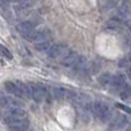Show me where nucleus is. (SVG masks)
Returning <instances> with one entry per match:
<instances>
[{
    "label": "nucleus",
    "instance_id": "nucleus-12",
    "mask_svg": "<svg viewBox=\"0 0 131 131\" xmlns=\"http://www.w3.org/2000/svg\"><path fill=\"white\" fill-rule=\"evenodd\" d=\"M112 86L116 90L122 91L125 88V77L122 74H117L113 76V82H112Z\"/></svg>",
    "mask_w": 131,
    "mask_h": 131
},
{
    "label": "nucleus",
    "instance_id": "nucleus-13",
    "mask_svg": "<svg viewBox=\"0 0 131 131\" xmlns=\"http://www.w3.org/2000/svg\"><path fill=\"white\" fill-rule=\"evenodd\" d=\"M53 45V41L52 39H46V40H43V41H39V43H36L35 44V50L38 51V52H46L48 51Z\"/></svg>",
    "mask_w": 131,
    "mask_h": 131
},
{
    "label": "nucleus",
    "instance_id": "nucleus-8",
    "mask_svg": "<svg viewBox=\"0 0 131 131\" xmlns=\"http://www.w3.org/2000/svg\"><path fill=\"white\" fill-rule=\"evenodd\" d=\"M79 54L77 52H75V51H70V52H68L67 54L63 57V59H62L61 63L64 66V67H74V64L76 63L77 59H78Z\"/></svg>",
    "mask_w": 131,
    "mask_h": 131
},
{
    "label": "nucleus",
    "instance_id": "nucleus-16",
    "mask_svg": "<svg viewBox=\"0 0 131 131\" xmlns=\"http://www.w3.org/2000/svg\"><path fill=\"white\" fill-rule=\"evenodd\" d=\"M99 82H100V84H101L102 86L108 88L109 85H112V82H113V76H112L111 74H108V72H105V74H102L101 76L99 77Z\"/></svg>",
    "mask_w": 131,
    "mask_h": 131
},
{
    "label": "nucleus",
    "instance_id": "nucleus-22",
    "mask_svg": "<svg viewBox=\"0 0 131 131\" xmlns=\"http://www.w3.org/2000/svg\"><path fill=\"white\" fill-rule=\"evenodd\" d=\"M0 106L1 107L8 106V98L7 97H0Z\"/></svg>",
    "mask_w": 131,
    "mask_h": 131
},
{
    "label": "nucleus",
    "instance_id": "nucleus-10",
    "mask_svg": "<svg viewBox=\"0 0 131 131\" xmlns=\"http://www.w3.org/2000/svg\"><path fill=\"white\" fill-rule=\"evenodd\" d=\"M9 131H27L29 129V120H21L16 122H12L8 124Z\"/></svg>",
    "mask_w": 131,
    "mask_h": 131
},
{
    "label": "nucleus",
    "instance_id": "nucleus-3",
    "mask_svg": "<svg viewBox=\"0 0 131 131\" xmlns=\"http://www.w3.org/2000/svg\"><path fill=\"white\" fill-rule=\"evenodd\" d=\"M25 39L30 41H35V43H39V41L46 40V39L51 38V31L48 29H43V30H34L30 34L24 35Z\"/></svg>",
    "mask_w": 131,
    "mask_h": 131
},
{
    "label": "nucleus",
    "instance_id": "nucleus-2",
    "mask_svg": "<svg viewBox=\"0 0 131 131\" xmlns=\"http://www.w3.org/2000/svg\"><path fill=\"white\" fill-rule=\"evenodd\" d=\"M92 111L98 117H100L104 122H106L109 117H111V111H109L108 106H107L105 102L101 101H95L92 105Z\"/></svg>",
    "mask_w": 131,
    "mask_h": 131
},
{
    "label": "nucleus",
    "instance_id": "nucleus-14",
    "mask_svg": "<svg viewBox=\"0 0 131 131\" xmlns=\"http://www.w3.org/2000/svg\"><path fill=\"white\" fill-rule=\"evenodd\" d=\"M86 66H88V60H86V58L83 57V55H79L76 63L74 64L72 68H74L76 71H84V70L86 69Z\"/></svg>",
    "mask_w": 131,
    "mask_h": 131
},
{
    "label": "nucleus",
    "instance_id": "nucleus-9",
    "mask_svg": "<svg viewBox=\"0 0 131 131\" xmlns=\"http://www.w3.org/2000/svg\"><path fill=\"white\" fill-rule=\"evenodd\" d=\"M35 25L36 24H34V23L30 22V21H23V22H20L16 25V30H17L22 36H24V35L30 34L31 31H34Z\"/></svg>",
    "mask_w": 131,
    "mask_h": 131
},
{
    "label": "nucleus",
    "instance_id": "nucleus-4",
    "mask_svg": "<svg viewBox=\"0 0 131 131\" xmlns=\"http://www.w3.org/2000/svg\"><path fill=\"white\" fill-rule=\"evenodd\" d=\"M29 85H30V88H31V99H34L35 101H37V102H40L46 98V95H47V90H46L43 85L36 84V83L29 84Z\"/></svg>",
    "mask_w": 131,
    "mask_h": 131
},
{
    "label": "nucleus",
    "instance_id": "nucleus-18",
    "mask_svg": "<svg viewBox=\"0 0 131 131\" xmlns=\"http://www.w3.org/2000/svg\"><path fill=\"white\" fill-rule=\"evenodd\" d=\"M0 52H1V54L4 55L5 58H7L8 60H12V59H13V54H12V52L6 47V46L0 45Z\"/></svg>",
    "mask_w": 131,
    "mask_h": 131
},
{
    "label": "nucleus",
    "instance_id": "nucleus-26",
    "mask_svg": "<svg viewBox=\"0 0 131 131\" xmlns=\"http://www.w3.org/2000/svg\"><path fill=\"white\" fill-rule=\"evenodd\" d=\"M125 131H131V125H130V127H129V128H128V129H127V130H125Z\"/></svg>",
    "mask_w": 131,
    "mask_h": 131
},
{
    "label": "nucleus",
    "instance_id": "nucleus-11",
    "mask_svg": "<svg viewBox=\"0 0 131 131\" xmlns=\"http://www.w3.org/2000/svg\"><path fill=\"white\" fill-rule=\"evenodd\" d=\"M5 89H6V91L8 93H10V94L16 95V97H18V98H22L23 97L22 92H21L20 88L17 86L16 82H10V81L6 82V83H5Z\"/></svg>",
    "mask_w": 131,
    "mask_h": 131
},
{
    "label": "nucleus",
    "instance_id": "nucleus-20",
    "mask_svg": "<svg viewBox=\"0 0 131 131\" xmlns=\"http://www.w3.org/2000/svg\"><path fill=\"white\" fill-rule=\"evenodd\" d=\"M131 94V88H124L122 91H121V97L122 99H128Z\"/></svg>",
    "mask_w": 131,
    "mask_h": 131
},
{
    "label": "nucleus",
    "instance_id": "nucleus-6",
    "mask_svg": "<svg viewBox=\"0 0 131 131\" xmlns=\"http://www.w3.org/2000/svg\"><path fill=\"white\" fill-rule=\"evenodd\" d=\"M66 51H67V45L66 44H62V43L53 44L52 47L47 51V55L51 59H57V58L61 57Z\"/></svg>",
    "mask_w": 131,
    "mask_h": 131
},
{
    "label": "nucleus",
    "instance_id": "nucleus-7",
    "mask_svg": "<svg viewBox=\"0 0 131 131\" xmlns=\"http://www.w3.org/2000/svg\"><path fill=\"white\" fill-rule=\"evenodd\" d=\"M127 123H128V118L125 117L124 115H122V114H118V115L114 116V118L111 122L109 128H111L112 130H121L127 125Z\"/></svg>",
    "mask_w": 131,
    "mask_h": 131
},
{
    "label": "nucleus",
    "instance_id": "nucleus-25",
    "mask_svg": "<svg viewBox=\"0 0 131 131\" xmlns=\"http://www.w3.org/2000/svg\"><path fill=\"white\" fill-rule=\"evenodd\" d=\"M128 28H129V30L131 31V21H129V22H128Z\"/></svg>",
    "mask_w": 131,
    "mask_h": 131
},
{
    "label": "nucleus",
    "instance_id": "nucleus-27",
    "mask_svg": "<svg viewBox=\"0 0 131 131\" xmlns=\"http://www.w3.org/2000/svg\"><path fill=\"white\" fill-rule=\"evenodd\" d=\"M129 60H130V62H131V51H130V54H129Z\"/></svg>",
    "mask_w": 131,
    "mask_h": 131
},
{
    "label": "nucleus",
    "instance_id": "nucleus-1",
    "mask_svg": "<svg viewBox=\"0 0 131 131\" xmlns=\"http://www.w3.org/2000/svg\"><path fill=\"white\" fill-rule=\"evenodd\" d=\"M25 118H28V113L25 112L24 108L18 106L9 107L8 111L5 114V121H6L7 124L12 122H16V121L25 120Z\"/></svg>",
    "mask_w": 131,
    "mask_h": 131
},
{
    "label": "nucleus",
    "instance_id": "nucleus-19",
    "mask_svg": "<svg viewBox=\"0 0 131 131\" xmlns=\"http://www.w3.org/2000/svg\"><path fill=\"white\" fill-rule=\"evenodd\" d=\"M118 24H120V22H118L116 18H112V20L107 21L106 27L108 28V29H117V28H118Z\"/></svg>",
    "mask_w": 131,
    "mask_h": 131
},
{
    "label": "nucleus",
    "instance_id": "nucleus-17",
    "mask_svg": "<svg viewBox=\"0 0 131 131\" xmlns=\"http://www.w3.org/2000/svg\"><path fill=\"white\" fill-rule=\"evenodd\" d=\"M116 15H117V17L120 18V20H127L130 15L129 9L125 6H121L120 8L117 9V12H116Z\"/></svg>",
    "mask_w": 131,
    "mask_h": 131
},
{
    "label": "nucleus",
    "instance_id": "nucleus-5",
    "mask_svg": "<svg viewBox=\"0 0 131 131\" xmlns=\"http://www.w3.org/2000/svg\"><path fill=\"white\" fill-rule=\"evenodd\" d=\"M53 97L55 99H74L76 98V93L72 90H69V89H64V88H55L53 89Z\"/></svg>",
    "mask_w": 131,
    "mask_h": 131
},
{
    "label": "nucleus",
    "instance_id": "nucleus-21",
    "mask_svg": "<svg viewBox=\"0 0 131 131\" xmlns=\"http://www.w3.org/2000/svg\"><path fill=\"white\" fill-rule=\"evenodd\" d=\"M107 8H113L118 4V0H105Z\"/></svg>",
    "mask_w": 131,
    "mask_h": 131
},
{
    "label": "nucleus",
    "instance_id": "nucleus-23",
    "mask_svg": "<svg viewBox=\"0 0 131 131\" xmlns=\"http://www.w3.org/2000/svg\"><path fill=\"white\" fill-rule=\"evenodd\" d=\"M116 107H118V108H120V109H123V111H124V112H127V113L131 114V109H130V108H128V107H125V106H123V105L117 104V105H116Z\"/></svg>",
    "mask_w": 131,
    "mask_h": 131
},
{
    "label": "nucleus",
    "instance_id": "nucleus-24",
    "mask_svg": "<svg viewBox=\"0 0 131 131\" xmlns=\"http://www.w3.org/2000/svg\"><path fill=\"white\" fill-rule=\"evenodd\" d=\"M127 74H128V77L131 79V67L128 68V70H127Z\"/></svg>",
    "mask_w": 131,
    "mask_h": 131
},
{
    "label": "nucleus",
    "instance_id": "nucleus-15",
    "mask_svg": "<svg viewBox=\"0 0 131 131\" xmlns=\"http://www.w3.org/2000/svg\"><path fill=\"white\" fill-rule=\"evenodd\" d=\"M17 86L20 88L21 92H22L23 97H27V98H31V88H30L29 84H25L22 83V82H16Z\"/></svg>",
    "mask_w": 131,
    "mask_h": 131
}]
</instances>
